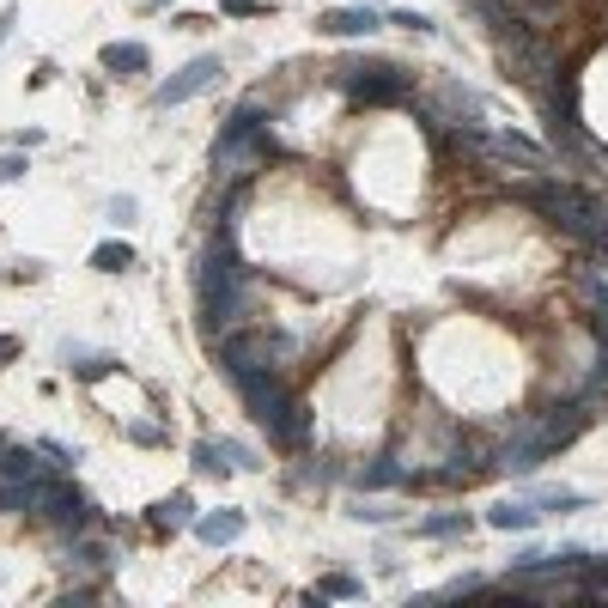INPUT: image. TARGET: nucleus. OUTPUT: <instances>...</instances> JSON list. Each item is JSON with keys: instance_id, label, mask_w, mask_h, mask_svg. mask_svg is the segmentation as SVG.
Segmentation results:
<instances>
[{"instance_id": "nucleus-38", "label": "nucleus", "mask_w": 608, "mask_h": 608, "mask_svg": "<svg viewBox=\"0 0 608 608\" xmlns=\"http://www.w3.org/2000/svg\"><path fill=\"white\" fill-rule=\"evenodd\" d=\"M0 450H7V438H0Z\"/></svg>"}, {"instance_id": "nucleus-14", "label": "nucleus", "mask_w": 608, "mask_h": 608, "mask_svg": "<svg viewBox=\"0 0 608 608\" xmlns=\"http://www.w3.org/2000/svg\"><path fill=\"white\" fill-rule=\"evenodd\" d=\"M548 511L536 505V499H499V505H487V529H505V536H511V529H536Z\"/></svg>"}, {"instance_id": "nucleus-6", "label": "nucleus", "mask_w": 608, "mask_h": 608, "mask_svg": "<svg viewBox=\"0 0 608 608\" xmlns=\"http://www.w3.org/2000/svg\"><path fill=\"white\" fill-rule=\"evenodd\" d=\"M298 347L286 335H268V329H232L219 341V365L225 377H238V371H274L280 359H292Z\"/></svg>"}, {"instance_id": "nucleus-31", "label": "nucleus", "mask_w": 608, "mask_h": 608, "mask_svg": "<svg viewBox=\"0 0 608 608\" xmlns=\"http://www.w3.org/2000/svg\"><path fill=\"white\" fill-rule=\"evenodd\" d=\"M128 438H134V444H165V426H152V420H134V426H128Z\"/></svg>"}, {"instance_id": "nucleus-24", "label": "nucleus", "mask_w": 608, "mask_h": 608, "mask_svg": "<svg viewBox=\"0 0 608 608\" xmlns=\"http://www.w3.org/2000/svg\"><path fill=\"white\" fill-rule=\"evenodd\" d=\"M92 268H98V274H128V268H134V250H128V244H98V250H92Z\"/></svg>"}, {"instance_id": "nucleus-1", "label": "nucleus", "mask_w": 608, "mask_h": 608, "mask_svg": "<svg viewBox=\"0 0 608 608\" xmlns=\"http://www.w3.org/2000/svg\"><path fill=\"white\" fill-rule=\"evenodd\" d=\"M195 298H201V329H238V317L250 311V268L232 250V225H219V238L201 250L195 268Z\"/></svg>"}, {"instance_id": "nucleus-15", "label": "nucleus", "mask_w": 608, "mask_h": 608, "mask_svg": "<svg viewBox=\"0 0 608 608\" xmlns=\"http://www.w3.org/2000/svg\"><path fill=\"white\" fill-rule=\"evenodd\" d=\"M469 529H475L469 511H426V517L414 523V536H426V542H463Z\"/></svg>"}, {"instance_id": "nucleus-17", "label": "nucleus", "mask_w": 608, "mask_h": 608, "mask_svg": "<svg viewBox=\"0 0 608 608\" xmlns=\"http://www.w3.org/2000/svg\"><path fill=\"white\" fill-rule=\"evenodd\" d=\"M487 152H499V159H517L529 171H548V146L523 140V134H487Z\"/></svg>"}, {"instance_id": "nucleus-2", "label": "nucleus", "mask_w": 608, "mask_h": 608, "mask_svg": "<svg viewBox=\"0 0 608 608\" xmlns=\"http://www.w3.org/2000/svg\"><path fill=\"white\" fill-rule=\"evenodd\" d=\"M517 201L536 207V213H548L560 232H566L572 244H584V250L608 232V201L590 195V189H572V183H560V177H529V183H517Z\"/></svg>"}, {"instance_id": "nucleus-34", "label": "nucleus", "mask_w": 608, "mask_h": 608, "mask_svg": "<svg viewBox=\"0 0 608 608\" xmlns=\"http://www.w3.org/2000/svg\"><path fill=\"white\" fill-rule=\"evenodd\" d=\"M225 13H238V19H250V13H262V0H219Z\"/></svg>"}, {"instance_id": "nucleus-33", "label": "nucleus", "mask_w": 608, "mask_h": 608, "mask_svg": "<svg viewBox=\"0 0 608 608\" xmlns=\"http://www.w3.org/2000/svg\"><path fill=\"white\" fill-rule=\"evenodd\" d=\"M104 213H110V219H116V225H128V219H134V201H128V195H116V201H110V207H104Z\"/></svg>"}, {"instance_id": "nucleus-22", "label": "nucleus", "mask_w": 608, "mask_h": 608, "mask_svg": "<svg viewBox=\"0 0 608 608\" xmlns=\"http://www.w3.org/2000/svg\"><path fill=\"white\" fill-rule=\"evenodd\" d=\"M262 122H268V104H262V98H244L232 116H225L219 134H262Z\"/></svg>"}, {"instance_id": "nucleus-36", "label": "nucleus", "mask_w": 608, "mask_h": 608, "mask_svg": "<svg viewBox=\"0 0 608 608\" xmlns=\"http://www.w3.org/2000/svg\"><path fill=\"white\" fill-rule=\"evenodd\" d=\"M13 25H19L13 13H0V43H7V37H13Z\"/></svg>"}, {"instance_id": "nucleus-26", "label": "nucleus", "mask_w": 608, "mask_h": 608, "mask_svg": "<svg viewBox=\"0 0 608 608\" xmlns=\"http://www.w3.org/2000/svg\"><path fill=\"white\" fill-rule=\"evenodd\" d=\"M347 517H353V523H396V505H384V499H353Z\"/></svg>"}, {"instance_id": "nucleus-21", "label": "nucleus", "mask_w": 608, "mask_h": 608, "mask_svg": "<svg viewBox=\"0 0 608 608\" xmlns=\"http://www.w3.org/2000/svg\"><path fill=\"white\" fill-rule=\"evenodd\" d=\"M146 43H104V67L110 73H146Z\"/></svg>"}, {"instance_id": "nucleus-37", "label": "nucleus", "mask_w": 608, "mask_h": 608, "mask_svg": "<svg viewBox=\"0 0 608 608\" xmlns=\"http://www.w3.org/2000/svg\"><path fill=\"white\" fill-rule=\"evenodd\" d=\"M146 7H171V0H146Z\"/></svg>"}, {"instance_id": "nucleus-35", "label": "nucleus", "mask_w": 608, "mask_h": 608, "mask_svg": "<svg viewBox=\"0 0 608 608\" xmlns=\"http://www.w3.org/2000/svg\"><path fill=\"white\" fill-rule=\"evenodd\" d=\"M13 359H19V341H13V335H0V365H13Z\"/></svg>"}, {"instance_id": "nucleus-8", "label": "nucleus", "mask_w": 608, "mask_h": 608, "mask_svg": "<svg viewBox=\"0 0 608 608\" xmlns=\"http://www.w3.org/2000/svg\"><path fill=\"white\" fill-rule=\"evenodd\" d=\"M268 152H274L268 128H262V134H219V146H213V171H219L225 183H244L250 171L268 165Z\"/></svg>"}, {"instance_id": "nucleus-27", "label": "nucleus", "mask_w": 608, "mask_h": 608, "mask_svg": "<svg viewBox=\"0 0 608 608\" xmlns=\"http://www.w3.org/2000/svg\"><path fill=\"white\" fill-rule=\"evenodd\" d=\"M317 596H365V584H359L353 572H329V578L317 584Z\"/></svg>"}, {"instance_id": "nucleus-23", "label": "nucleus", "mask_w": 608, "mask_h": 608, "mask_svg": "<svg viewBox=\"0 0 608 608\" xmlns=\"http://www.w3.org/2000/svg\"><path fill=\"white\" fill-rule=\"evenodd\" d=\"M572 402H584V408H602V402H608V347L596 353V371L578 384V396H572Z\"/></svg>"}, {"instance_id": "nucleus-11", "label": "nucleus", "mask_w": 608, "mask_h": 608, "mask_svg": "<svg viewBox=\"0 0 608 608\" xmlns=\"http://www.w3.org/2000/svg\"><path fill=\"white\" fill-rule=\"evenodd\" d=\"M481 110H487V104H481V92L444 80V86H438V110H432V116H438V122H456V128H481Z\"/></svg>"}, {"instance_id": "nucleus-20", "label": "nucleus", "mask_w": 608, "mask_h": 608, "mask_svg": "<svg viewBox=\"0 0 608 608\" xmlns=\"http://www.w3.org/2000/svg\"><path fill=\"white\" fill-rule=\"evenodd\" d=\"M189 523H195V499L189 493H171V499L152 505V529H189Z\"/></svg>"}, {"instance_id": "nucleus-30", "label": "nucleus", "mask_w": 608, "mask_h": 608, "mask_svg": "<svg viewBox=\"0 0 608 608\" xmlns=\"http://www.w3.org/2000/svg\"><path fill=\"white\" fill-rule=\"evenodd\" d=\"M25 177V152H0V183H19Z\"/></svg>"}, {"instance_id": "nucleus-19", "label": "nucleus", "mask_w": 608, "mask_h": 608, "mask_svg": "<svg viewBox=\"0 0 608 608\" xmlns=\"http://www.w3.org/2000/svg\"><path fill=\"white\" fill-rule=\"evenodd\" d=\"M61 359L73 365V377H86V384H98V377H110V371H116V359H110V353H92V347H80V341H67V347H61Z\"/></svg>"}, {"instance_id": "nucleus-7", "label": "nucleus", "mask_w": 608, "mask_h": 608, "mask_svg": "<svg viewBox=\"0 0 608 608\" xmlns=\"http://www.w3.org/2000/svg\"><path fill=\"white\" fill-rule=\"evenodd\" d=\"M548 438H542V414H523V420H511V432H505V444L493 450V469L499 475H511V481H529L542 463H548Z\"/></svg>"}, {"instance_id": "nucleus-4", "label": "nucleus", "mask_w": 608, "mask_h": 608, "mask_svg": "<svg viewBox=\"0 0 608 608\" xmlns=\"http://www.w3.org/2000/svg\"><path fill=\"white\" fill-rule=\"evenodd\" d=\"M499 67L511 73V80L523 92H548V80L560 73V55L542 31H529V25H505L499 31Z\"/></svg>"}, {"instance_id": "nucleus-10", "label": "nucleus", "mask_w": 608, "mask_h": 608, "mask_svg": "<svg viewBox=\"0 0 608 608\" xmlns=\"http://www.w3.org/2000/svg\"><path fill=\"white\" fill-rule=\"evenodd\" d=\"M195 469L201 475H232V469H256V450L250 444H238V438H201L195 450Z\"/></svg>"}, {"instance_id": "nucleus-32", "label": "nucleus", "mask_w": 608, "mask_h": 608, "mask_svg": "<svg viewBox=\"0 0 608 608\" xmlns=\"http://www.w3.org/2000/svg\"><path fill=\"white\" fill-rule=\"evenodd\" d=\"M390 25H408V31H420V37L432 31V19H426V13H390Z\"/></svg>"}, {"instance_id": "nucleus-28", "label": "nucleus", "mask_w": 608, "mask_h": 608, "mask_svg": "<svg viewBox=\"0 0 608 608\" xmlns=\"http://www.w3.org/2000/svg\"><path fill=\"white\" fill-rule=\"evenodd\" d=\"M590 335H596V347H608V292L590 304Z\"/></svg>"}, {"instance_id": "nucleus-29", "label": "nucleus", "mask_w": 608, "mask_h": 608, "mask_svg": "<svg viewBox=\"0 0 608 608\" xmlns=\"http://www.w3.org/2000/svg\"><path fill=\"white\" fill-rule=\"evenodd\" d=\"M43 456H49L55 469H73V463H80V450H67L61 438H43Z\"/></svg>"}, {"instance_id": "nucleus-9", "label": "nucleus", "mask_w": 608, "mask_h": 608, "mask_svg": "<svg viewBox=\"0 0 608 608\" xmlns=\"http://www.w3.org/2000/svg\"><path fill=\"white\" fill-rule=\"evenodd\" d=\"M219 73H225V67H219V55H195L183 73H171V80H165L159 92H152V104H159V110H171V104H189V98H201V92L219 80Z\"/></svg>"}, {"instance_id": "nucleus-18", "label": "nucleus", "mask_w": 608, "mask_h": 608, "mask_svg": "<svg viewBox=\"0 0 608 608\" xmlns=\"http://www.w3.org/2000/svg\"><path fill=\"white\" fill-rule=\"evenodd\" d=\"M353 481H359L365 493H390V487H408V469L396 463V456H371V463H365Z\"/></svg>"}, {"instance_id": "nucleus-12", "label": "nucleus", "mask_w": 608, "mask_h": 608, "mask_svg": "<svg viewBox=\"0 0 608 608\" xmlns=\"http://www.w3.org/2000/svg\"><path fill=\"white\" fill-rule=\"evenodd\" d=\"M317 31L323 37H371V31H384V13L377 7H329L317 19Z\"/></svg>"}, {"instance_id": "nucleus-3", "label": "nucleus", "mask_w": 608, "mask_h": 608, "mask_svg": "<svg viewBox=\"0 0 608 608\" xmlns=\"http://www.w3.org/2000/svg\"><path fill=\"white\" fill-rule=\"evenodd\" d=\"M232 384H238L244 408L256 414V426L268 432V444H280V450H304V444H311V414H304V402L280 384L274 371H238Z\"/></svg>"}, {"instance_id": "nucleus-5", "label": "nucleus", "mask_w": 608, "mask_h": 608, "mask_svg": "<svg viewBox=\"0 0 608 608\" xmlns=\"http://www.w3.org/2000/svg\"><path fill=\"white\" fill-rule=\"evenodd\" d=\"M335 80H341V86L353 92V104H365V110L414 98V73H402V67H390V61H341Z\"/></svg>"}, {"instance_id": "nucleus-16", "label": "nucleus", "mask_w": 608, "mask_h": 608, "mask_svg": "<svg viewBox=\"0 0 608 608\" xmlns=\"http://www.w3.org/2000/svg\"><path fill=\"white\" fill-rule=\"evenodd\" d=\"M195 536L207 548H232L244 536V511H207V517H195Z\"/></svg>"}, {"instance_id": "nucleus-13", "label": "nucleus", "mask_w": 608, "mask_h": 608, "mask_svg": "<svg viewBox=\"0 0 608 608\" xmlns=\"http://www.w3.org/2000/svg\"><path fill=\"white\" fill-rule=\"evenodd\" d=\"M55 463H43V444H7V450H0V481H43Z\"/></svg>"}, {"instance_id": "nucleus-25", "label": "nucleus", "mask_w": 608, "mask_h": 608, "mask_svg": "<svg viewBox=\"0 0 608 608\" xmlns=\"http://www.w3.org/2000/svg\"><path fill=\"white\" fill-rule=\"evenodd\" d=\"M487 590H499V584L481 578V572H463V578H450L444 590H432V602H438V596H487Z\"/></svg>"}]
</instances>
